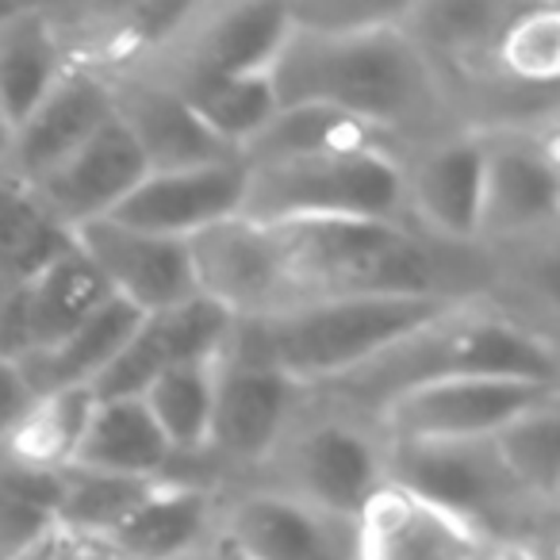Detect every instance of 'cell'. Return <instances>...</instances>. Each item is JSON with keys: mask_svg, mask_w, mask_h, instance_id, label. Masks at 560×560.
Here are the masks:
<instances>
[{"mask_svg": "<svg viewBox=\"0 0 560 560\" xmlns=\"http://www.w3.org/2000/svg\"><path fill=\"white\" fill-rule=\"evenodd\" d=\"M73 246L101 272L112 296L131 304L139 315L196 300L188 242L135 231L116 219H96L73 231Z\"/></svg>", "mask_w": 560, "mask_h": 560, "instance_id": "4fadbf2b", "label": "cell"}, {"mask_svg": "<svg viewBox=\"0 0 560 560\" xmlns=\"http://www.w3.org/2000/svg\"><path fill=\"white\" fill-rule=\"evenodd\" d=\"M173 450L150 419L147 404L131 399H96L78 453L66 468L127 476V480H158L170 465Z\"/></svg>", "mask_w": 560, "mask_h": 560, "instance_id": "7402d4cb", "label": "cell"}, {"mask_svg": "<svg viewBox=\"0 0 560 560\" xmlns=\"http://www.w3.org/2000/svg\"><path fill=\"white\" fill-rule=\"evenodd\" d=\"M32 404L35 396L24 384V376H20V369L9 365V361H0V445L9 442L12 430L20 427V419H24Z\"/></svg>", "mask_w": 560, "mask_h": 560, "instance_id": "e575fe53", "label": "cell"}, {"mask_svg": "<svg viewBox=\"0 0 560 560\" xmlns=\"http://www.w3.org/2000/svg\"><path fill=\"white\" fill-rule=\"evenodd\" d=\"M62 472L20 460L0 445V560H24L55 534Z\"/></svg>", "mask_w": 560, "mask_h": 560, "instance_id": "83f0119b", "label": "cell"}, {"mask_svg": "<svg viewBox=\"0 0 560 560\" xmlns=\"http://www.w3.org/2000/svg\"><path fill=\"white\" fill-rule=\"evenodd\" d=\"M289 32L284 4H185L170 39L139 70L162 81L269 73Z\"/></svg>", "mask_w": 560, "mask_h": 560, "instance_id": "52a82bcc", "label": "cell"}, {"mask_svg": "<svg viewBox=\"0 0 560 560\" xmlns=\"http://www.w3.org/2000/svg\"><path fill=\"white\" fill-rule=\"evenodd\" d=\"M139 319L142 315L131 304L112 296L93 319H85L62 342H55L50 350L27 353L16 365L20 376L32 388V396H47V392H62V388H89L119 358V350L135 335Z\"/></svg>", "mask_w": 560, "mask_h": 560, "instance_id": "603a6c76", "label": "cell"}, {"mask_svg": "<svg viewBox=\"0 0 560 560\" xmlns=\"http://www.w3.org/2000/svg\"><path fill=\"white\" fill-rule=\"evenodd\" d=\"M407 219L450 246H476L483 196V142L457 131L404 154Z\"/></svg>", "mask_w": 560, "mask_h": 560, "instance_id": "5bb4252c", "label": "cell"}, {"mask_svg": "<svg viewBox=\"0 0 560 560\" xmlns=\"http://www.w3.org/2000/svg\"><path fill=\"white\" fill-rule=\"evenodd\" d=\"M112 119V89L104 78L66 66L47 96L12 127L9 154L0 173L35 185L50 170L78 154L96 131Z\"/></svg>", "mask_w": 560, "mask_h": 560, "instance_id": "e0dca14e", "label": "cell"}, {"mask_svg": "<svg viewBox=\"0 0 560 560\" xmlns=\"http://www.w3.org/2000/svg\"><path fill=\"white\" fill-rule=\"evenodd\" d=\"M392 16L358 27H315L292 20L284 47L269 66L277 108L319 104L381 131L399 150L465 131L442 89L434 62Z\"/></svg>", "mask_w": 560, "mask_h": 560, "instance_id": "6da1fadb", "label": "cell"}, {"mask_svg": "<svg viewBox=\"0 0 560 560\" xmlns=\"http://www.w3.org/2000/svg\"><path fill=\"white\" fill-rule=\"evenodd\" d=\"M73 249V231H66L39 203V196L0 173V277L24 284L50 261Z\"/></svg>", "mask_w": 560, "mask_h": 560, "instance_id": "f1b7e54d", "label": "cell"}, {"mask_svg": "<svg viewBox=\"0 0 560 560\" xmlns=\"http://www.w3.org/2000/svg\"><path fill=\"white\" fill-rule=\"evenodd\" d=\"M108 89H112V116L131 135L139 154L147 158L150 173L192 170V165L238 158L219 139H211L200 127V119L185 108V101L173 89H165L162 81L131 70L124 78H112Z\"/></svg>", "mask_w": 560, "mask_h": 560, "instance_id": "d6986e66", "label": "cell"}, {"mask_svg": "<svg viewBox=\"0 0 560 560\" xmlns=\"http://www.w3.org/2000/svg\"><path fill=\"white\" fill-rule=\"evenodd\" d=\"M499 460L514 476L529 499L541 506H557L560 488V399L541 404L534 411L518 415L503 430L491 434Z\"/></svg>", "mask_w": 560, "mask_h": 560, "instance_id": "4dcf8cb0", "label": "cell"}, {"mask_svg": "<svg viewBox=\"0 0 560 560\" xmlns=\"http://www.w3.org/2000/svg\"><path fill=\"white\" fill-rule=\"evenodd\" d=\"M491 66L506 81L526 89H557L560 73V4L541 0V4H518L514 16L503 24L495 47H491Z\"/></svg>", "mask_w": 560, "mask_h": 560, "instance_id": "1f68e13d", "label": "cell"}, {"mask_svg": "<svg viewBox=\"0 0 560 560\" xmlns=\"http://www.w3.org/2000/svg\"><path fill=\"white\" fill-rule=\"evenodd\" d=\"M96 407L93 388H62L35 396L20 427L12 430L9 445L20 460L39 465L47 472H62L78 453V442L89 427V415Z\"/></svg>", "mask_w": 560, "mask_h": 560, "instance_id": "f546056e", "label": "cell"}, {"mask_svg": "<svg viewBox=\"0 0 560 560\" xmlns=\"http://www.w3.org/2000/svg\"><path fill=\"white\" fill-rule=\"evenodd\" d=\"M219 491L158 480L119 526L93 534L108 560H170L215 537Z\"/></svg>", "mask_w": 560, "mask_h": 560, "instance_id": "ffe728a7", "label": "cell"}, {"mask_svg": "<svg viewBox=\"0 0 560 560\" xmlns=\"http://www.w3.org/2000/svg\"><path fill=\"white\" fill-rule=\"evenodd\" d=\"M12 12H16V4H0V24H4V20H9Z\"/></svg>", "mask_w": 560, "mask_h": 560, "instance_id": "74e56055", "label": "cell"}, {"mask_svg": "<svg viewBox=\"0 0 560 560\" xmlns=\"http://www.w3.org/2000/svg\"><path fill=\"white\" fill-rule=\"evenodd\" d=\"M20 292H24L27 330H32V353L62 342L112 300L104 277L78 246L50 261L43 272H35L32 280H24Z\"/></svg>", "mask_w": 560, "mask_h": 560, "instance_id": "cb8c5ba5", "label": "cell"}, {"mask_svg": "<svg viewBox=\"0 0 560 560\" xmlns=\"http://www.w3.org/2000/svg\"><path fill=\"white\" fill-rule=\"evenodd\" d=\"M196 296L223 307L231 319H269L296 307V292L269 226L223 219L188 238Z\"/></svg>", "mask_w": 560, "mask_h": 560, "instance_id": "7c38bea8", "label": "cell"}, {"mask_svg": "<svg viewBox=\"0 0 560 560\" xmlns=\"http://www.w3.org/2000/svg\"><path fill=\"white\" fill-rule=\"evenodd\" d=\"M242 196H246V162L226 158L192 170L147 173L142 185L108 219L135 231L188 242L192 234L238 215Z\"/></svg>", "mask_w": 560, "mask_h": 560, "instance_id": "2e32d148", "label": "cell"}, {"mask_svg": "<svg viewBox=\"0 0 560 560\" xmlns=\"http://www.w3.org/2000/svg\"><path fill=\"white\" fill-rule=\"evenodd\" d=\"M154 483L158 480H127V476L62 468V503H58L55 529L104 534V529L119 526L154 491Z\"/></svg>", "mask_w": 560, "mask_h": 560, "instance_id": "836d02e7", "label": "cell"}, {"mask_svg": "<svg viewBox=\"0 0 560 560\" xmlns=\"http://www.w3.org/2000/svg\"><path fill=\"white\" fill-rule=\"evenodd\" d=\"M211 392H215V361H196L162 373L139 399L173 453H200L211 427Z\"/></svg>", "mask_w": 560, "mask_h": 560, "instance_id": "d6a6232c", "label": "cell"}, {"mask_svg": "<svg viewBox=\"0 0 560 560\" xmlns=\"http://www.w3.org/2000/svg\"><path fill=\"white\" fill-rule=\"evenodd\" d=\"M238 219L257 226L407 219L404 154L388 147L353 154L277 158L246 165Z\"/></svg>", "mask_w": 560, "mask_h": 560, "instance_id": "8992f818", "label": "cell"}, {"mask_svg": "<svg viewBox=\"0 0 560 560\" xmlns=\"http://www.w3.org/2000/svg\"><path fill=\"white\" fill-rule=\"evenodd\" d=\"M9 289H12V284H9V280H4V277H0V300L9 296Z\"/></svg>", "mask_w": 560, "mask_h": 560, "instance_id": "f35d334b", "label": "cell"}, {"mask_svg": "<svg viewBox=\"0 0 560 560\" xmlns=\"http://www.w3.org/2000/svg\"><path fill=\"white\" fill-rule=\"evenodd\" d=\"M483 142V196L476 242L488 249L557 231L560 170L557 142L534 127L476 131Z\"/></svg>", "mask_w": 560, "mask_h": 560, "instance_id": "ba28073f", "label": "cell"}, {"mask_svg": "<svg viewBox=\"0 0 560 560\" xmlns=\"http://www.w3.org/2000/svg\"><path fill=\"white\" fill-rule=\"evenodd\" d=\"M147 173V158L112 116L78 154H70L58 170L27 188L66 231H78L96 219H108L142 185Z\"/></svg>", "mask_w": 560, "mask_h": 560, "instance_id": "ac0fdd59", "label": "cell"}, {"mask_svg": "<svg viewBox=\"0 0 560 560\" xmlns=\"http://www.w3.org/2000/svg\"><path fill=\"white\" fill-rule=\"evenodd\" d=\"M453 307L434 296L307 300L269 319H234L223 350L265 361L300 388H327Z\"/></svg>", "mask_w": 560, "mask_h": 560, "instance_id": "3957f363", "label": "cell"}, {"mask_svg": "<svg viewBox=\"0 0 560 560\" xmlns=\"http://www.w3.org/2000/svg\"><path fill=\"white\" fill-rule=\"evenodd\" d=\"M460 376H518V381L560 384L557 338L537 335L480 300L453 307L450 315L376 353L358 373L315 392H327L376 419V411L404 392Z\"/></svg>", "mask_w": 560, "mask_h": 560, "instance_id": "7a4b0ae2", "label": "cell"}, {"mask_svg": "<svg viewBox=\"0 0 560 560\" xmlns=\"http://www.w3.org/2000/svg\"><path fill=\"white\" fill-rule=\"evenodd\" d=\"M200 560H238V557H234V552L226 549V545L219 541V537H211L208 549H203V557H200Z\"/></svg>", "mask_w": 560, "mask_h": 560, "instance_id": "8d00e7d4", "label": "cell"}, {"mask_svg": "<svg viewBox=\"0 0 560 560\" xmlns=\"http://www.w3.org/2000/svg\"><path fill=\"white\" fill-rule=\"evenodd\" d=\"M307 388L292 384L272 365L242 353L219 350L211 427L203 453L219 465L226 488L242 483L280 442Z\"/></svg>", "mask_w": 560, "mask_h": 560, "instance_id": "30bf717a", "label": "cell"}, {"mask_svg": "<svg viewBox=\"0 0 560 560\" xmlns=\"http://www.w3.org/2000/svg\"><path fill=\"white\" fill-rule=\"evenodd\" d=\"M384 465L388 438L381 422L327 392L307 388L280 442L242 483L361 518L369 499L388 483Z\"/></svg>", "mask_w": 560, "mask_h": 560, "instance_id": "277c9868", "label": "cell"}, {"mask_svg": "<svg viewBox=\"0 0 560 560\" xmlns=\"http://www.w3.org/2000/svg\"><path fill=\"white\" fill-rule=\"evenodd\" d=\"M365 560H480L483 545L422 499L384 483L361 511Z\"/></svg>", "mask_w": 560, "mask_h": 560, "instance_id": "44dd1931", "label": "cell"}, {"mask_svg": "<svg viewBox=\"0 0 560 560\" xmlns=\"http://www.w3.org/2000/svg\"><path fill=\"white\" fill-rule=\"evenodd\" d=\"M384 480L453 518L483 549L552 537L557 506H541L514 483L491 438L388 442Z\"/></svg>", "mask_w": 560, "mask_h": 560, "instance_id": "5b68a950", "label": "cell"}, {"mask_svg": "<svg viewBox=\"0 0 560 560\" xmlns=\"http://www.w3.org/2000/svg\"><path fill=\"white\" fill-rule=\"evenodd\" d=\"M162 85L173 89L185 101V108L200 119L203 131L223 142L226 150H234V154H242L246 142L280 112L277 93L269 85V73H246V78H170Z\"/></svg>", "mask_w": 560, "mask_h": 560, "instance_id": "d4e9b609", "label": "cell"}, {"mask_svg": "<svg viewBox=\"0 0 560 560\" xmlns=\"http://www.w3.org/2000/svg\"><path fill=\"white\" fill-rule=\"evenodd\" d=\"M560 399V384L518 376H460L396 396L376 411L388 442H465L491 438L518 415Z\"/></svg>", "mask_w": 560, "mask_h": 560, "instance_id": "8fae6325", "label": "cell"}, {"mask_svg": "<svg viewBox=\"0 0 560 560\" xmlns=\"http://www.w3.org/2000/svg\"><path fill=\"white\" fill-rule=\"evenodd\" d=\"M399 150L381 131L350 119L335 108L319 104H300V108H280L242 150V162H277V158H312V154H353V150ZM404 154V150H399Z\"/></svg>", "mask_w": 560, "mask_h": 560, "instance_id": "484cf974", "label": "cell"}, {"mask_svg": "<svg viewBox=\"0 0 560 560\" xmlns=\"http://www.w3.org/2000/svg\"><path fill=\"white\" fill-rule=\"evenodd\" d=\"M9 139H12V124H9V112H4V101H0V165H4V154H9Z\"/></svg>", "mask_w": 560, "mask_h": 560, "instance_id": "d590c367", "label": "cell"}, {"mask_svg": "<svg viewBox=\"0 0 560 560\" xmlns=\"http://www.w3.org/2000/svg\"><path fill=\"white\" fill-rule=\"evenodd\" d=\"M215 537L238 560H365L361 518L246 483L219 491Z\"/></svg>", "mask_w": 560, "mask_h": 560, "instance_id": "9c48e42d", "label": "cell"}, {"mask_svg": "<svg viewBox=\"0 0 560 560\" xmlns=\"http://www.w3.org/2000/svg\"><path fill=\"white\" fill-rule=\"evenodd\" d=\"M231 315L211 300L196 296L165 312L142 315L135 335L119 350V358L96 376L89 388L96 399H131L142 396L162 373L196 361H215L231 335Z\"/></svg>", "mask_w": 560, "mask_h": 560, "instance_id": "9a60e30c", "label": "cell"}, {"mask_svg": "<svg viewBox=\"0 0 560 560\" xmlns=\"http://www.w3.org/2000/svg\"><path fill=\"white\" fill-rule=\"evenodd\" d=\"M62 70L66 58L50 32L47 9L16 4V12L0 24V101L12 127L55 89Z\"/></svg>", "mask_w": 560, "mask_h": 560, "instance_id": "4316f807", "label": "cell"}]
</instances>
